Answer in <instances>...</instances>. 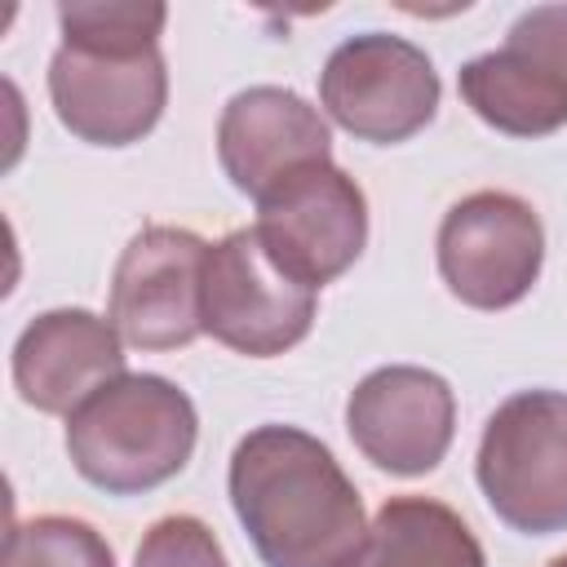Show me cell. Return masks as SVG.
Here are the masks:
<instances>
[{
  "label": "cell",
  "instance_id": "1",
  "mask_svg": "<svg viewBox=\"0 0 567 567\" xmlns=\"http://www.w3.org/2000/svg\"><path fill=\"white\" fill-rule=\"evenodd\" d=\"M226 492L266 567H350L368 536L359 487L332 447L297 425L248 430L230 452Z\"/></svg>",
  "mask_w": 567,
  "mask_h": 567
},
{
  "label": "cell",
  "instance_id": "2",
  "mask_svg": "<svg viewBox=\"0 0 567 567\" xmlns=\"http://www.w3.org/2000/svg\"><path fill=\"white\" fill-rule=\"evenodd\" d=\"M195 439L199 416L190 394L159 372H124L66 416V456L106 496L164 487L186 470Z\"/></svg>",
  "mask_w": 567,
  "mask_h": 567
},
{
  "label": "cell",
  "instance_id": "3",
  "mask_svg": "<svg viewBox=\"0 0 567 567\" xmlns=\"http://www.w3.org/2000/svg\"><path fill=\"white\" fill-rule=\"evenodd\" d=\"M474 478L523 536L567 532V390H518L483 425Z\"/></svg>",
  "mask_w": 567,
  "mask_h": 567
},
{
  "label": "cell",
  "instance_id": "4",
  "mask_svg": "<svg viewBox=\"0 0 567 567\" xmlns=\"http://www.w3.org/2000/svg\"><path fill=\"white\" fill-rule=\"evenodd\" d=\"M439 71L425 49L390 31L341 40L319 71V106L359 142L394 146L439 115Z\"/></svg>",
  "mask_w": 567,
  "mask_h": 567
},
{
  "label": "cell",
  "instance_id": "5",
  "mask_svg": "<svg viewBox=\"0 0 567 567\" xmlns=\"http://www.w3.org/2000/svg\"><path fill=\"white\" fill-rule=\"evenodd\" d=\"M252 230L288 279L319 292L359 261L368 244V199L346 168L315 159L257 195Z\"/></svg>",
  "mask_w": 567,
  "mask_h": 567
},
{
  "label": "cell",
  "instance_id": "6",
  "mask_svg": "<svg viewBox=\"0 0 567 567\" xmlns=\"http://www.w3.org/2000/svg\"><path fill=\"white\" fill-rule=\"evenodd\" d=\"M319 292L288 279L261 248L252 226L208 244L204 257V332L235 354L275 359L306 341Z\"/></svg>",
  "mask_w": 567,
  "mask_h": 567
},
{
  "label": "cell",
  "instance_id": "7",
  "mask_svg": "<svg viewBox=\"0 0 567 567\" xmlns=\"http://www.w3.org/2000/svg\"><path fill=\"white\" fill-rule=\"evenodd\" d=\"M434 257L447 292L461 306L505 310L540 279L545 226L523 195L474 190L443 213Z\"/></svg>",
  "mask_w": 567,
  "mask_h": 567
},
{
  "label": "cell",
  "instance_id": "8",
  "mask_svg": "<svg viewBox=\"0 0 567 567\" xmlns=\"http://www.w3.org/2000/svg\"><path fill=\"white\" fill-rule=\"evenodd\" d=\"M208 244L186 226H142L115 261L106 319L137 350H182L204 332Z\"/></svg>",
  "mask_w": 567,
  "mask_h": 567
},
{
  "label": "cell",
  "instance_id": "9",
  "mask_svg": "<svg viewBox=\"0 0 567 567\" xmlns=\"http://www.w3.org/2000/svg\"><path fill=\"white\" fill-rule=\"evenodd\" d=\"M49 102L71 137L89 146H133L164 115V53H102L58 44V53L49 58Z\"/></svg>",
  "mask_w": 567,
  "mask_h": 567
},
{
  "label": "cell",
  "instance_id": "10",
  "mask_svg": "<svg viewBox=\"0 0 567 567\" xmlns=\"http://www.w3.org/2000/svg\"><path fill=\"white\" fill-rule=\"evenodd\" d=\"M346 430L354 447L385 474H430L456 434L452 385L416 363H390L368 372L346 399Z\"/></svg>",
  "mask_w": 567,
  "mask_h": 567
},
{
  "label": "cell",
  "instance_id": "11",
  "mask_svg": "<svg viewBox=\"0 0 567 567\" xmlns=\"http://www.w3.org/2000/svg\"><path fill=\"white\" fill-rule=\"evenodd\" d=\"M124 372V337L111 319L84 306L44 310L13 341V390L44 416H71Z\"/></svg>",
  "mask_w": 567,
  "mask_h": 567
},
{
  "label": "cell",
  "instance_id": "12",
  "mask_svg": "<svg viewBox=\"0 0 567 567\" xmlns=\"http://www.w3.org/2000/svg\"><path fill=\"white\" fill-rule=\"evenodd\" d=\"M217 159L239 195L270 190L284 173L332 159V128L301 93L284 84L239 89L217 120Z\"/></svg>",
  "mask_w": 567,
  "mask_h": 567
},
{
  "label": "cell",
  "instance_id": "13",
  "mask_svg": "<svg viewBox=\"0 0 567 567\" xmlns=\"http://www.w3.org/2000/svg\"><path fill=\"white\" fill-rule=\"evenodd\" d=\"M461 102L505 137H549L567 124V80L501 44L456 71Z\"/></svg>",
  "mask_w": 567,
  "mask_h": 567
},
{
  "label": "cell",
  "instance_id": "14",
  "mask_svg": "<svg viewBox=\"0 0 567 567\" xmlns=\"http://www.w3.org/2000/svg\"><path fill=\"white\" fill-rule=\"evenodd\" d=\"M350 567H487L470 523L434 496H390Z\"/></svg>",
  "mask_w": 567,
  "mask_h": 567
},
{
  "label": "cell",
  "instance_id": "15",
  "mask_svg": "<svg viewBox=\"0 0 567 567\" xmlns=\"http://www.w3.org/2000/svg\"><path fill=\"white\" fill-rule=\"evenodd\" d=\"M168 9L159 0H66L58 4L62 44L102 53H146L159 49Z\"/></svg>",
  "mask_w": 567,
  "mask_h": 567
},
{
  "label": "cell",
  "instance_id": "16",
  "mask_svg": "<svg viewBox=\"0 0 567 567\" xmlns=\"http://www.w3.org/2000/svg\"><path fill=\"white\" fill-rule=\"evenodd\" d=\"M0 567H115L102 532L71 514H35L9 527Z\"/></svg>",
  "mask_w": 567,
  "mask_h": 567
},
{
  "label": "cell",
  "instance_id": "17",
  "mask_svg": "<svg viewBox=\"0 0 567 567\" xmlns=\"http://www.w3.org/2000/svg\"><path fill=\"white\" fill-rule=\"evenodd\" d=\"M133 567H230V563H226V549L204 518L168 514L142 532Z\"/></svg>",
  "mask_w": 567,
  "mask_h": 567
},
{
  "label": "cell",
  "instance_id": "18",
  "mask_svg": "<svg viewBox=\"0 0 567 567\" xmlns=\"http://www.w3.org/2000/svg\"><path fill=\"white\" fill-rule=\"evenodd\" d=\"M505 44L567 80V4H532L505 31Z\"/></svg>",
  "mask_w": 567,
  "mask_h": 567
},
{
  "label": "cell",
  "instance_id": "19",
  "mask_svg": "<svg viewBox=\"0 0 567 567\" xmlns=\"http://www.w3.org/2000/svg\"><path fill=\"white\" fill-rule=\"evenodd\" d=\"M549 567H567V554H558V558H554V563H549Z\"/></svg>",
  "mask_w": 567,
  "mask_h": 567
}]
</instances>
